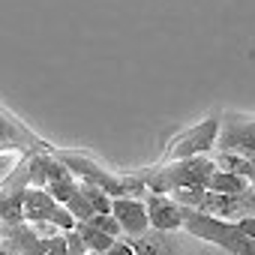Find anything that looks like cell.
Returning <instances> with one entry per match:
<instances>
[{
  "mask_svg": "<svg viewBox=\"0 0 255 255\" xmlns=\"http://www.w3.org/2000/svg\"><path fill=\"white\" fill-rule=\"evenodd\" d=\"M183 231L192 240L216 246V249H222L228 255H255V240L246 237L237 228V222L216 219V216H207V213L192 210V207H183Z\"/></svg>",
  "mask_w": 255,
  "mask_h": 255,
  "instance_id": "cell-1",
  "label": "cell"
},
{
  "mask_svg": "<svg viewBox=\"0 0 255 255\" xmlns=\"http://www.w3.org/2000/svg\"><path fill=\"white\" fill-rule=\"evenodd\" d=\"M213 159L210 156H189V159H171L162 168H153L147 174H138V180L144 183L147 192H177V189H198L207 183V174L213 171Z\"/></svg>",
  "mask_w": 255,
  "mask_h": 255,
  "instance_id": "cell-2",
  "label": "cell"
},
{
  "mask_svg": "<svg viewBox=\"0 0 255 255\" xmlns=\"http://www.w3.org/2000/svg\"><path fill=\"white\" fill-rule=\"evenodd\" d=\"M216 132H219V120L207 117L198 126L186 129L183 135H177L168 147V159H189V156H207V150L216 147Z\"/></svg>",
  "mask_w": 255,
  "mask_h": 255,
  "instance_id": "cell-3",
  "label": "cell"
},
{
  "mask_svg": "<svg viewBox=\"0 0 255 255\" xmlns=\"http://www.w3.org/2000/svg\"><path fill=\"white\" fill-rule=\"evenodd\" d=\"M216 147L219 150H237V153L255 156V117L228 114L225 120H219Z\"/></svg>",
  "mask_w": 255,
  "mask_h": 255,
  "instance_id": "cell-4",
  "label": "cell"
},
{
  "mask_svg": "<svg viewBox=\"0 0 255 255\" xmlns=\"http://www.w3.org/2000/svg\"><path fill=\"white\" fill-rule=\"evenodd\" d=\"M111 216L117 219L120 231L132 240L150 231V219H147V207H144L141 195H114L111 198Z\"/></svg>",
  "mask_w": 255,
  "mask_h": 255,
  "instance_id": "cell-5",
  "label": "cell"
},
{
  "mask_svg": "<svg viewBox=\"0 0 255 255\" xmlns=\"http://www.w3.org/2000/svg\"><path fill=\"white\" fill-rule=\"evenodd\" d=\"M144 207H147V219H150V228L153 231H162V234H177L183 231V204L165 192H150L144 198Z\"/></svg>",
  "mask_w": 255,
  "mask_h": 255,
  "instance_id": "cell-6",
  "label": "cell"
},
{
  "mask_svg": "<svg viewBox=\"0 0 255 255\" xmlns=\"http://www.w3.org/2000/svg\"><path fill=\"white\" fill-rule=\"evenodd\" d=\"M60 201H54L42 186H24V222H54Z\"/></svg>",
  "mask_w": 255,
  "mask_h": 255,
  "instance_id": "cell-7",
  "label": "cell"
},
{
  "mask_svg": "<svg viewBox=\"0 0 255 255\" xmlns=\"http://www.w3.org/2000/svg\"><path fill=\"white\" fill-rule=\"evenodd\" d=\"M0 222H6V225L24 222V186L12 183L9 189L0 192Z\"/></svg>",
  "mask_w": 255,
  "mask_h": 255,
  "instance_id": "cell-8",
  "label": "cell"
},
{
  "mask_svg": "<svg viewBox=\"0 0 255 255\" xmlns=\"http://www.w3.org/2000/svg\"><path fill=\"white\" fill-rule=\"evenodd\" d=\"M249 186H252V183H249L246 177L231 174V171H225V168H213V171L207 174V183H204L207 192H222V195H240V192H246Z\"/></svg>",
  "mask_w": 255,
  "mask_h": 255,
  "instance_id": "cell-9",
  "label": "cell"
},
{
  "mask_svg": "<svg viewBox=\"0 0 255 255\" xmlns=\"http://www.w3.org/2000/svg\"><path fill=\"white\" fill-rule=\"evenodd\" d=\"M213 165H216V168H225V171H231V174H240V177H246L249 183H252V177H255V156H246V153H237V150H219L216 159H213Z\"/></svg>",
  "mask_w": 255,
  "mask_h": 255,
  "instance_id": "cell-10",
  "label": "cell"
},
{
  "mask_svg": "<svg viewBox=\"0 0 255 255\" xmlns=\"http://www.w3.org/2000/svg\"><path fill=\"white\" fill-rule=\"evenodd\" d=\"M27 144H33V135L0 108V147H27Z\"/></svg>",
  "mask_w": 255,
  "mask_h": 255,
  "instance_id": "cell-11",
  "label": "cell"
},
{
  "mask_svg": "<svg viewBox=\"0 0 255 255\" xmlns=\"http://www.w3.org/2000/svg\"><path fill=\"white\" fill-rule=\"evenodd\" d=\"M78 231H81V237H84V246H87V252H105L117 237H111V234H105V231H99V228H93V225H87V222H78L75 225Z\"/></svg>",
  "mask_w": 255,
  "mask_h": 255,
  "instance_id": "cell-12",
  "label": "cell"
},
{
  "mask_svg": "<svg viewBox=\"0 0 255 255\" xmlns=\"http://www.w3.org/2000/svg\"><path fill=\"white\" fill-rule=\"evenodd\" d=\"M63 207L75 216V222H87V219L93 216V207L87 204V198H84V192H81V183H78V186H75V192L63 201Z\"/></svg>",
  "mask_w": 255,
  "mask_h": 255,
  "instance_id": "cell-13",
  "label": "cell"
},
{
  "mask_svg": "<svg viewBox=\"0 0 255 255\" xmlns=\"http://www.w3.org/2000/svg\"><path fill=\"white\" fill-rule=\"evenodd\" d=\"M81 192L87 198V204L93 207V213H111V195L93 183H81Z\"/></svg>",
  "mask_w": 255,
  "mask_h": 255,
  "instance_id": "cell-14",
  "label": "cell"
},
{
  "mask_svg": "<svg viewBox=\"0 0 255 255\" xmlns=\"http://www.w3.org/2000/svg\"><path fill=\"white\" fill-rule=\"evenodd\" d=\"M87 225H93V228H99V231H105L111 237H123V231H120V225H117V219L111 213H93L87 219Z\"/></svg>",
  "mask_w": 255,
  "mask_h": 255,
  "instance_id": "cell-15",
  "label": "cell"
},
{
  "mask_svg": "<svg viewBox=\"0 0 255 255\" xmlns=\"http://www.w3.org/2000/svg\"><path fill=\"white\" fill-rule=\"evenodd\" d=\"M63 243H66V255H87V246H84V237L78 228L63 231Z\"/></svg>",
  "mask_w": 255,
  "mask_h": 255,
  "instance_id": "cell-16",
  "label": "cell"
},
{
  "mask_svg": "<svg viewBox=\"0 0 255 255\" xmlns=\"http://www.w3.org/2000/svg\"><path fill=\"white\" fill-rule=\"evenodd\" d=\"M36 255H66V243H63V234L39 240V252H36Z\"/></svg>",
  "mask_w": 255,
  "mask_h": 255,
  "instance_id": "cell-17",
  "label": "cell"
},
{
  "mask_svg": "<svg viewBox=\"0 0 255 255\" xmlns=\"http://www.w3.org/2000/svg\"><path fill=\"white\" fill-rule=\"evenodd\" d=\"M237 228H240L246 237L255 240V216H240V219H237Z\"/></svg>",
  "mask_w": 255,
  "mask_h": 255,
  "instance_id": "cell-18",
  "label": "cell"
},
{
  "mask_svg": "<svg viewBox=\"0 0 255 255\" xmlns=\"http://www.w3.org/2000/svg\"><path fill=\"white\" fill-rule=\"evenodd\" d=\"M0 255H12V249H9V243H6V240H0Z\"/></svg>",
  "mask_w": 255,
  "mask_h": 255,
  "instance_id": "cell-19",
  "label": "cell"
},
{
  "mask_svg": "<svg viewBox=\"0 0 255 255\" xmlns=\"http://www.w3.org/2000/svg\"><path fill=\"white\" fill-rule=\"evenodd\" d=\"M252 186H255V177H252Z\"/></svg>",
  "mask_w": 255,
  "mask_h": 255,
  "instance_id": "cell-20",
  "label": "cell"
}]
</instances>
